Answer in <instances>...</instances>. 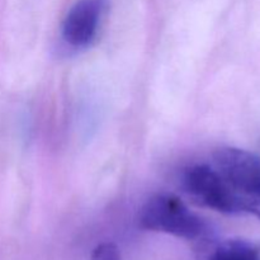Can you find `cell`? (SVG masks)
Masks as SVG:
<instances>
[{"instance_id": "cell-1", "label": "cell", "mask_w": 260, "mask_h": 260, "mask_svg": "<svg viewBox=\"0 0 260 260\" xmlns=\"http://www.w3.org/2000/svg\"><path fill=\"white\" fill-rule=\"evenodd\" d=\"M139 223L145 230L169 234L189 241L203 243L212 239L210 225L189 211L179 198L170 194L150 198L140 211Z\"/></svg>"}, {"instance_id": "cell-2", "label": "cell", "mask_w": 260, "mask_h": 260, "mask_svg": "<svg viewBox=\"0 0 260 260\" xmlns=\"http://www.w3.org/2000/svg\"><path fill=\"white\" fill-rule=\"evenodd\" d=\"M215 168L235 192L244 213L260 220V157L236 147H222L213 155Z\"/></svg>"}, {"instance_id": "cell-3", "label": "cell", "mask_w": 260, "mask_h": 260, "mask_svg": "<svg viewBox=\"0 0 260 260\" xmlns=\"http://www.w3.org/2000/svg\"><path fill=\"white\" fill-rule=\"evenodd\" d=\"M182 184L185 193L202 207L226 215L244 213L243 205L216 168L193 165L183 173Z\"/></svg>"}, {"instance_id": "cell-4", "label": "cell", "mask_w": 260, "mask_h": 260, "mask_svg": "<svg viewBox=\"0 0 260 260\" xmlns=\"http://www.w3.org/2000/svg\"><path fill=\"white\" fill-rule=\"evenodd\" d=\"M108 0H79L66 14L62 24V37L73 47H86L98 33L102 17Z\"/></svg>"}, {"instance_id": "cell-5", "label": "cell", "mask_w": 260, "mask_h": 260, "mask_svg": "<svg viewBox=\"0 0 260 260\" xmlns=\"http://www.w3.org/2000/svg\"><path fill=\"white\" fill-rule=\"evenodd\" d=\"M197 260H260V248L240 239L216 241L212 238L200 243Z\"/></svg>"}, {"instance_id": "cell-6", "label": "cell", "mask_w": 260, "mask_h": 260, "mask_svg": "<svg viewBox=\"0 0 260 260\" xmlns=\"http://www.w3.org/2000/svg\"><path fill=\"white\" fill-rule=\"evenodd\" d=\"M91 260H121V255L114 244L104 243L94 249Z\"/></svg>"}]
</instances>
